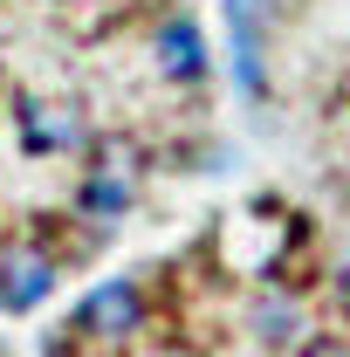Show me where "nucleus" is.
Listing matches in <instances>:
<instances>
[{
    "instance_id": "f03ea898",
    "label": "nucleus",
    "mask_w": 350,
    "mask_h": 357,
    "mask_svg": "<svg viewBox=\"0 0 350 357\" xmlns=\"http://www.w3.org/2000/svg\"><path fill=\"white\" fill-rule=\"evenodd\" d=\"M48 289H55V261L42 248H0V310L28 316L48 303Z\"/></svg>"
},
{
    "instance_id": "6e6552de",
    "label": "nucleus",
    "mask_w": 350,
    "mask_h": 357,
    "mask_svg": "<svg viewBox=\"0 0 350 357\" xmlns=\"http://www.w3.org/2000/svg\"><path fill=\"white\" fill-rule=\"evenodd\" d=\"M296 357H350V344H337V337H316V344H303Z\"/></svg>"
},
{
    "instance_id": "20e7f679",
    "label": "nucleus",
    "mask_w": 350,
    "mask_h": 357,
    "mask_svg": "<svg viewBox=\"0 0 350 357\" xmlns=\"http://www.w3.org/2000/svg\"><path fill=\"white\" fill-rule=\"evenodd\" d=\"M158 62H165L172 83H199V76H206V42H199V21H192V14H165V28H158Z\"/></svg>"
},
{
    "instance_id": "f257e3e1",
    "label": "nucleus",
    "mask_w": 350,
    "mask_h": 357,
    "mask_svg": "<svg viewBox=\"0 0 350 357\" xmlns=\"http://www.w3.org/2000/svg\"><path fill=\"white\" fill-rule=\"evenodd\" d=\"M268 14H261V0H227V48H234V83H241V96L248 103H261V89H268Z\"/></svg>"
},
{
    "instance_id": "7ed1b4c3",
    "label": "nucleus",
    "mask_w": 350,
    "mask_h": 357,
    "mask_svg": "<svg viewBox=\"0 0 350 357\" xmlns=\"http://www.w3.org/2000/svg\"><path fill=\"white\" fill-rule=\"evenodd\" d=\"M137 316H144V296H137V282H103V289H89L83 310H76V330H89V337H131Z\"/></svg>"
},
{
    "instance_id": "423d86ee",
    "label": "nucleus",
    "mask_w": 350,
    "mask_h": 357,
    "mask_svg": "<svg viewBox=\"0 0 350 357\" xmlns=\"http://www.w3.org/2000/svg\"><path fill=\"white\" fill-rule=\"evenodd\" d=\"M83 206L96 213V220H117V213L131 206V178H124V172H96L83 185Z\"/></svg>"
},
{
    "instance_id": "39448f33",
    "label": "nucleus",
    "mask_w": 350,
    "mask_h": 357,
    "mask_svg": "<svg viewBox=\"0 0 350 357\" xmlns=\"http://www.w3.org/2000/svg\"><path fill=\"white\" fill-rule=\"evenodd\" d=\"M21 124H28V144L35 151H76L83 144L76 110H62V103H21Z\"/></svg>"
},
{
    "instance_id": "0eeeda50",
    "label": "nucleus",
    "mask_w": 350,
    "mask_h": 357,
    "mask_svg": "<svg viewBox=\"0 0 350 357\" xmlns=\"http://www.w3.org/2000/svg\"><path fill=\"white\" fill-rule=\"evenodd\" d=\"M254 330L275 344V337H289V330H296V310H289V303H261V310H254Z\"/></svg>"
}]
</instances>
